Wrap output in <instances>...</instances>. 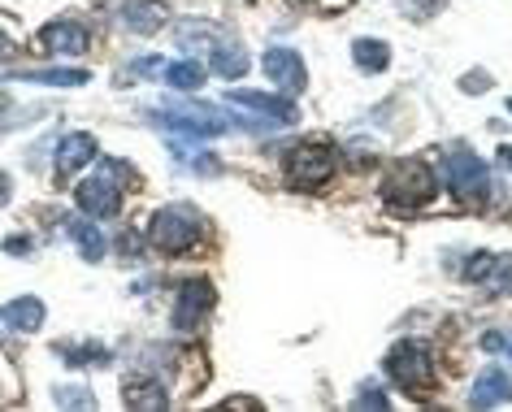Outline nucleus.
Listing matches in <instances>:
<instances>
[{
    "label": "nucleus",
    "instance_id": "nucleus-31",
    "mask_svg": "<svg viewBox=\"0 0 512 412\" xmlns=\"http://www.w3.org/2000/svg\"><path fill=\"white\" fill-rule=\"evenodd\" d=\"M499 165H504V170H512V144L499 148Z\"/></svg>",
    "mask_w": 512,
    "mask_h": 412
},
{
    "label": "nucleus",
    "instance_id": "nucleus-23",
    "mask_svg": "<svg viewBox=\"0 0 512 412\" xmlns=\"http://www.w3.org/2000/svg\"><path fill=\"white\" fill-rule=\"evenodd\" d=\"M70 239L79 243V252H83V261H100V256H105V235H100V230L92 226V222H70Z\"/></svg>",
    "mask_w": 512,
    "mask_h": 412
},
{
    "label": "nucleus",
    "instance_id": "nucleus-25",
    "mask_svg": "<svg viewBox=\"0 0 512 412\" xmlns=\"http://www.w3.org/2000/svg\"><path fill=\"white\" fill-rule=\"evenodd\" d=\"M439 9H443V0H404V14H413V18H430Z\"/></svg>",
    "mask_w": 512,
    "mask_h": 412
},
{
    "label": "nucleus",
    "instance_id": "nucleus-2",
    "mask_svg": "<svg viewBox=\"0 0 512 412\" xmlns=\"http://www.w3.org/2000/svg\"><path fill=\"white\" fill-rule=\"evenodd\" d=\"M118 178H135V170L126 161H105L92 178H83L79 191H74V200H79V209L87 217H118L122 209V187Z\"/></svg>",
    "mask_w": 512,
    "mask_h": 412
},
{
    "label": "nucleus",
    "instance_id": "nucleus-4",
    "mask_svg": "<svg viewBox=\"0 0 512 412\" xmlns=\"http://www.w3.org/2000/svg\"><path fill=\"white\" fill-rule=\"evenodd\" d=\"M387 373L395 386H404V391L413 395H430L434 391V356L426 343H395L387 352Z\"/></svg>",
    "mask_w": 512,
    "mask_h": 412
},
{
    "label": "nucleus",
    "instance_id": "nucleus-14",
    "mask_svg": "<svg viewBox=\"0 0 512 412\" xmlns=\"http://www.w3.org/2000/svg\"><path fill=\"white\" fill-rule=\"evenodd\" d=\"M92 157H96V139L87 131L61 135V144H57V178H70L74 170H83Z\"/></svg>",
    "mask_w": 512,
    "mask_h": 412
},
{
    "label": "nucleus",
    "instance_id": "nucleus-8",
    "mask_svg": "<svg viewBox=\"0 0 512 412\" xmlns=\"http://www.w3.org/2000/svg\"><path fill=\"white\" fill-rule=\"evenodd\" d=\"M213 308V287L204 278H187L183 287H178V300H174V330L178 334H191V330H200V321L204 313Z\"/></svg>",
    "mask_w": 512,
    "mask_h": 412
},
{
    "label": "nucleus",
    "instance_id": "nucleus-24",
    "mask_svg": "<svg viewBox=\"0 0 512 412\" xmlns=\"http://www.w3.org/2000/svg\"><path fill=\"white\" fill-rule=\"evenodd\" d=\"M53 399H57L61 408H96V395L87 391V386H61Z\"/></svg>",
    "mask_w": 512,
    "mask_h": 412
},
{
    "label": "nucleus",
    "instance_id": "nucleus-26",
    "mask_svg": "<svg viewBox=\"0 0 512 412\" xmlns=\"http://www.w3.org/2000/svg\"><path fill=\"white\" fill-rule=\"evenodd\" d=\"M31 248H35L31 235H9V239H5V252H9V256H31Z\"/></svg>",
    "mask_w": 512,
    "mask_h": 412
},
{
    "label": "nucleus",
    "instance_id": "nucleus-3",
    "mask_svg": "<svg viewBox=\"0 0 512 412\" xmlns=\"http://www.w3.org/2000/svg\"><path fill=\"white\" fill-rule=\"evenodd\" d=\"M382 196H387V204H395V209L413 213L439 196V178H434V170L426 161H400L387 174V183H382Z\"/></svg>",
    "mask_w": 512,
    "mask_h": 412
},
{
    "label": "nucleus",
    "instance_id": "nucleus-10",
    "mask_svg": "<svg viewBox=\"0 0 512 412\" xmlns=\"http://www.w3.org/2000/svg\"><path fill=\"white\" fill-rule=\"evenodd\" d=\"M40 40H44V48L53 57H83L87 48H92V35H87V27H83V22H70V18L48 22Z\"/></svg>",
    "mask_w": 512,
    "mask_h": 412
},
{
    "label": "nucleus",
    "instance_id": "nucleus-12",
    "mask_svg": "<svg viewBox=\"0 0 512 412\" xmlns=\"http://www.w3.org/2000/svg\"><path fill=\"white\" fill-rule=\"evenodd\" d=\"M230 105H248V109L261 113L265 122H283V126L296 122V105H291V100H283V96H265V92H248V87H235V92H230Z\"/></svg>",
    "mask_w": 512,
    "mask_h": 412
},
{
    "label": "nucleus",
    "instance_id": "nucleus-17",
    "mask_svg": "<svg viewBox=\"0 0 512 412\" xmlns=\"http://www.w3.org/2000/svg\"><path fill=\"white\" fill-rule=\"evenodd\" d=\"M213 70L222 74V79H243V70H248V53H243L239 44H213Z\"/></svg>",
    "mask_w": 512,
    "mask_h": 412
},
{
    "label": "nucleus",
    "instance_id": "nucleus-13",
    "mask_svg": "<svg viewBox=\"0 0 512 412\" xmlns=\"http://www.w3.org/2000/svg\"><path fill=\"white\" fill-rule=\"evenodd\" d=\"M508 399H512V373L508 369H482L478 382H473L469 404L473 408H495V404H508Z\"/></svg>",
    "mask_w": 512,
    "mask_h": 412
},
{
    "label": "nucleus",
    "instance_id": "nucleus-1",
    "mask_svg": "<svg viewBox=\"0 0 512 412\" xmlns=\"http://www.w3.org/2000/svg\"><path fill=\"white\" fill-rule=\"evenodd\" d=\"M200 235H204V222H200L196 209H187V204H170V209L152 213L148 239H152V248L165 252V256H187L200 243Z\"/></svg>",
    "mask_w": 512,
    "mask_h": 412
},
{
    "label": "nucleus",
    "instance_id": "nucleus-34",
    "mask_svg": "<svg viewBox=\"0 0 512 412\" xmlns=\"http://www.w3.org/2000/svg\"><path fill=\"white\" fill-rule=\"evenodd\" d=\"M508 113H512V100H508Z\"/></svg>",
    "mask_w": 512,
    "mask_h": 412
},
{
    "label": "nucleus",
    "instance_id": "nucleus-22",
    "mask_svg": "<svg viewBox=\"0 0 512 412\" xmlns=\"http://www.w3.org/2000/svg\"><path fill=\"white\" fill-rule=\"evenodd\" d=\"M161 83L178 87V92H196V87L204 83V66H200V61H170Z\"/></svg>",
    "mask_w": 512,
    "mask_h": 412
},
{
    "label": "nucleus",
    "instance_id": "nucleus-27",
    "mask_svg": "<svg viewBox=\"0 0 512 412\" xmlns=\"http://www.w3.org/2000/svg\"><path fill=\"white\" fill-rule=\"evenodd\" d=\"M460 87H465V92H486V87H491V79H486V74L478 70V74H465V83H460Z\"/></svg>",
    "mask_w": 512,
    "mask_h": 412
},
{
    "label": "nucleus",
    "instance_id": "nucleus-18",
    "mask_svg": "<svg viewBox=\"0 0 512 412\" xmlns=\"http://www.w3.org/2000/svg\"><path fill=\"white\" fill-rule=\"evenodd\" d=\"M352 57H356V66H361L365 74H382L391 66V48L382 44V40H356L352 44Z\"/></svg>",
    "mask_w": 512,
    "mask_h": 412
},
{
    "label": "nucleus",
    "instance_id": "nucleus-30",
    "mask_svg": "<svg viewBox=\"0 0 512 412\" xmlns=\"http://www.w3.org/2000/svg\"><path fill=\"white\" fill-rule=\"evenodd\" d=\"M9 57H14V44H9L5 35H0V61H9Z\"/></svg>",
    "mask_w": 512,
    "mask_h": 412
},
{
    "label": "nucleus",
    "instance_id": "nucleus-9",
    "mask_svg": "<svg viewBox=\"0 0 512 412\" xmlns=\"http://www.w3.org/2000/svg\"><path fill=\"white\" fill-rule=\"evenodd\" d=\"M261 66H265V79L287 96L304 92V83H309V70H304V57L296 53V48H265Z\"/></svg>",
    "mask_w": 512,
    "mask_h": 412
},
{
    "label": "nucleus",
    "instance_id": "nucleus-33",
    "mask_svg": "<svg viewBox=\"0 0 512 412\" xmlns=\"http://www.w3.org/2000/svg\"><path fill=\"white\" fill-rule=\"evenodd\" d=\"M508 356H512V343H508Z\"/></svg>",
    "mask_w": 512,
    "mask_h": 412
},
{
    "label": "nucleus",
    "instance_id": "nucleus-29",
    "mask_svg": "<svg viewBox=\"0 0 512 412\" xmlns=\"http://www.w3.org/2000/svg\"><path fill=\"white\" fill-rule=\"evenodd\" d=\"M369 404H374V408H387V395H361V399H356V408H369Z\"/></svg>",
    "mask_w": 512,
    "mask_h": 412
},
{
    "label": "nucleus",
    "instance_id": "nucleus-16",
    "mask_svg": "<svg viewBox=\"0 0 512 412\" xmlns=\"http://www.w3.org/2000/svg\"><path fill=\"white\" fill-rule=\"evenodd\" d=\"M126 404L131 408H165L170 404V395H165V386L157 378H135V382H126Z\"/></svg>",
    "mask_w": 512,
    "mask_h": 412
},
{
    "label": "nucleus",
    "instance_id": "nucleus-5",
    "mask_svg": "<svg viewBox=\"0 0 512 412\" xmlns=\"http://www.w3.org/2000/svg\"><path fill=\"white\" fill-rule=\"evenodd\" d=\"M447 187H452V196L465 204V209H478L491 196V170L473 157L465 148H452L447 152Z\"/></svg>",
    "mask_w": 512,
    "mask_h": 412
},
{
    "label": "nucleus",
    "instance_id": "nucleus-21",
    "mask_svg": "<svg viewBox=\"0 0 512 412\" xmlns=\"http://www.w3.org/2000/svg\"><path fill=\"white\" fill-rule=\"evenodd\" d=\"M57 356L66 360V365L83 369V365H105L109 352L100 343H57Z\"/></svg>",
    "mask_w": 512,
    "mask_h": 412
},
{
    "label": "nucleus",
    "instance_id": "nucleus-32",
    "mask_svg": "<svg viewBox=\"0 0 512 412\" xmlns=\"http://www.w3.org/2000/svg\"><path fill=\"white\" fill-rule=\"evenodd\" d=\"M0 109H5V96H0Z\"/></svg>",
    "mask_w": 512,
    "mask_h": 412
},
{
    "label": "nucleus",
    "instance_id": "nucleus-19",
    "mask_svg": "<svg viewBox=\"0 0 512 412\" xmlns=\"http://www.w3.org/2000/svg\"><path fill=\"white\" fill-rule=\"evenodd\" d=\"M126 22H131V31H157L161 22H165V9H161V0H131L126 5Z\"/></svg>",
    "mask_w": 512,
    "mask_h": 412
},
{
    "label": "nucleus",
    "instance_id": "nucleus-11",
    "mask_svg": "<svg viewBox=\"0 0 512 412\" xmlns=\"http://www.w3.org/2000/svg\"><path fill=\"white\" fill-rule=\"evenodd\" d=\"M465 278L482 282V287H491L495 295H512V256H491V252L469 256Z\"/></svg>",
    "mask_w": 512,
    "mask_h": 412
},
{
    "label": "nucleus",
    "instance_id": "nucleus-7",
    "mask_svg": "<svg viewBox=\"0 0 512 412\" xmlns=\"http://www.w3.org/2000/svg\"><path fill=\"white\" fill-rule=\"evenodd\" d=\"M152 122H161L174 135H191V139H213L230 126L226 118H217V109H204V105H174L165 113H152Z\"/></svg>",
    "mask_w": 512,
    "mask_h": 412
},
{
    "label": "nucleus",
    "instance_id": "nucleus-28",
    "mask_svg": "<svg viewBox=\"0 0 512 412\" xmlns=\"http://www.w3.org/2000/svg\"><path fill=\"white\" fill-rule=\"evenodd\" d=\"M9 196H14V183H9V174L0 170V209H5V204H9Z\"/></svg>",
    "mask_w": 512,
    "mask_h": 412
},
{
    "label": "nucleus",
    "instance_id": "nucleus-6",
    "mask_svg": "<svg viewBox=\"0 0 512 412\" xmlns=\"http://www.w3.org/2000/svg\"><path fill=\"white\" fill-rule=\"evenodd\" d=\"M335 148L322 144V139H309V144H296L291 148V157H287V178L296 187H322L335 178Z\"/></svg>",
    "mask_w": 512,
    "mask_h": 412
},
{
    "label": "nucleus",
    "instance_id": "nucleus-15",
    "mask_svg": "<svg viewBox=\"0 0 512 412\" xmlns=\"http://www.w3.org/2000/svg\"><path fill=\"white\" fill-rule=\"evenodd\" d=\"M0 321L9 330H40L44 326V304L35 295H18V300L0 304Z\"/></svg>",
    "mask_w": 512,
    "mask_h": 412
},
{
    "label": "nucleus",
    "instance_id": "nucleus-20",
    "mask_svg": "<svg viewBox=\"0 0 512 412\" xmlns=\"http://www.w3.org/2000/svg\"><path fill=\"white\" fill-rule=\"evenodd\" d=\"M18 79H27V83H44V87H83L87 79H92V74L87 70H22Z\"/></svg>",
    "mask_w": 512,
    "mask_h": 412
}]
</instances>
